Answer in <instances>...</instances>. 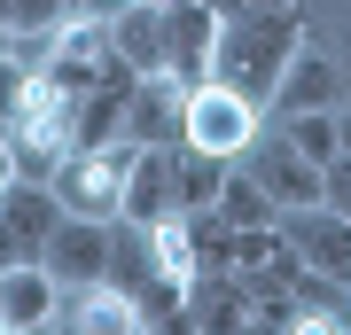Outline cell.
<instances>
[{
    "instance_id": "cell-1",
    "label": "cell",
    "mask_w": 351,
    "mask_h": 335,
    "mask_svg": "<svg viewBox=\"0 0 351 335\" xmlns=\"http://www.w3.org/2000/svg\"><path fill=\"white\" fill-rule=\"evenodd\" d=\"M304 39V8L297 0H265V8H219V47H211V78H226L234 94H250L265 110L274 78L289 71Z\"/></svg>"
},
{
    "instance_id": "cell-2",
    "label": "cell",
    "mask_w": 351,
    "mask_h": 335,
    "mask_svg": "<svg viewBox=\"0 0 351 335\" xmlns=\"http://www.w3.org/2000/svg\"><path fill=\"white\" fill-rule=\"evenodd\" d=\"M133 164H141V140H133V133H117V140H78V149L55 164L47 187H55V203L78 211V219H117Z\"/></svg>"
},
{
    "instance_id": "cell-3",
    "label": "cell",
    "mask_w": 351,
    "mask_h": 335,
    "mask_svg": "<svg viewBox=\"0 0 351 335\" xmlns=\"http://www.w3.org/2000/svg\"><path fill=\"white\" fill-rule=\"evenodd\" d=\"M265 133V110L250 94H234L226 78H203V86H188V101H180V140L188 149H211L226 164H242V149Z\"/></svg>"
},
{
    "instance_id": "cell-4",
    "label": "cell",
    "mask_w": 351,
    "mask_h": 335,
    "mask_svg": "<svg viewBox=\"0 0 351 335\" xmlns=\"http://www.w3.org/2000/svg\"><path fill=\"white\" fill-rule=\"evenodd\" d=\"M343 101V62H336V47L304 24V39H297V55H289V71L274 78V94H265V117H289V110H336Z\"/></svg>"
},
{
    "instance_id": "cell-5",
    "label": "cell",
    "mask_w": 351,
    "mask_h": 335,
    "mask_svg": "<svg viewBox=\"0 0 351 335\" xmlns=\"http://www.w3.org/2000/svg\"><path fill=\"white\" fill-rule=\"evenodd\" d=\"M281 234H289V249H297V265H304V273H320V281L351 288V219L336 211V203L281 211Z\"/></svg>"
},
{
    "instance_id": "cell-6",
    "label": "cell",
    "mask_w": 351,
    "mask_h": 335,
    "mask_svg": "<svg viewBox=\"0 0 351 335\" xmlns=\"http://www.w3.org/2000/svg\"><path fill=\"white\" fill-rule=\"evenodd\" d=\"M242 172H250L265 195H274V211H304V203H320V164L289 149L281 125H265L250 149H242Z\"/></svg>"
},
{
    "instance_id": "cell-7",
    "label": "cell",
    "mask_w": 351,
    "mask_h": 335,
    "mask_svg": "<svg viewBox=\"0 0 351 335\" xmlns=\"http://www.w3.org/2000/svg\"><path fill=\"white\" fill-rule=\"evenodd\" d=\"M211 47H219V8L211 0H164V71L180 86L211 78Z\"/></svg>"
},
{
    "instance_id": "cell-8",
    "label": "cell",
    "mask_w": 351,
    "mask_h": 335,
    "mask_svg": "<svg viewBox=\"0 0 351 335\" xmlns=\"http://www.w3.org/2000/svg\"><path fill=\"white\" fill-rule=\"evenodd\" d=\"M39 265H47L63 288L101 281V273H110V219H78V211H63V219H55V234H47V249H39Z\"/></svg>"
},
{
    "instance_id": "cell-9",
    "label": "cell",
    "mask_w": 351,
    "mask_h": 335,
    "mask_svg": "<svg viewBox=\"0 0 351 335\" xmlns=\"http://www.w3.org/2000/svg\"><path fill=\"white\" fill-rule=\"evenodd\" d=\"M55 327H71V335H141L149 320H141V297H125L117 281H78L55 304Z\"/></svg>"
},
{
    "instance_id": "cell-10",
    "label": "cell",
    "mask_w": 351,
    "mask_h": 335,
    "mask_svg": "<svg viewBox=\"0 0 351 335\" xmlns=\"http://www.w3.org/2000/svg\"><path fill=\"white\" fill-rule=\"evenodd\" d=\"M55 304H63V281H55L39 258H16V265H0V335L55 327Z\"/></svg>"
},
{
    "instance_id": "cell-11",
    "label": "cell",
    "mask_w": 351,
    "mask_h": 335,
    "mask_svg": "<svg viewBox=\"0 0 351 335\" xmlns=\"http://www.w3.org/2000/svg\"><path fill=\"white\" fill-rule=\"evenodd\" d=\"M172 211H180V195H172V149H141L133 179H125V203H117V219L156 226V219H172Z\"/></svg>"
},
{
    "instance_id": "cell-12",
    "label": "cell",
    "mask_w": 351,
    "mask_h": 335,
    "mask_svg": "<svg viewBox=\"0 0 351 335\" xmlns=\"http://www.w3.org/2000/svg\"><path fill=\"white\" fill-rule=\"evenodd\" d=\"M0 219H8V226H16V242L39 258V249H47V234H55V219H63V203H55V187H47V179H16L8 195H0Z\"/></svg>"
},
{
    "instance_id": "cell-13",
    "label": "cell",
    "mask_w": 351,
    "mask_h": 335,
    "mask_svg": "<svg viewBox=\"0 0 351 335\" xmlns=\"http://www.w3.org/2000/svg\"><path fill=\"white\" fill-rule=\"evenodd\" d=\"M226 172H234L226 156L172 140V195H180V211H211V203H219V187H226Z\"/></svg>"
},
{
    "instance_id": "cell-14",
    "label": "cell",
    "mask_w": 351,
    "mask_h": 335,
    "mask_svg": "<svg viewBox=\"0 0 351 335\" xmlns=\"http://www.w3.org/2000/svg\"><path fill=\"white\" fill-rule=\"evenodd\" d=\"M274 125H281V140H289V149H297V156H313V164H328V156L343 149L336 110H289V117H274Z\"/></svg>"
},
{
    "instance_id": "cell-15",
    "label": "cell",
    "mask_w": 351,
    "mask_h": 335,
    "mask_svg": "<svg viewBox=\"0 0 351 335\" xmlns=\"http://www.w3.org/2000/svg\"><path fill=\"white\" fill-rule=\"evenodd\" d=\"M211 211H219L226 226H265V219H281V211H274V195H265V187L242 172V164L226 172V187H219V203H211Z\"/></svg>"
},
{
    "instance_id": "cell-16",
    "label": "cell",
    "mask_w": 351,
    "mask_h": 335,
    "mask_svg": "<svg viewBox=\"0 0 351 335\" xmlns=\"http://www.w3.org/2000/svg\"><path fill=\"white\" fill-rule=\"evenodd\" d=\"M24 78H32V62H24V55H0V125H8L16 94H24Z\"/></svg>"
},
{
    "instance_id": "cell-17",
    "label": "cell",
    "mask_w": 351,
    "mask_h": 335,
    "mask_svg": "<svg viewBox=\"0 0 351 335\" xmlns=\"http://www.w3.org/2000/svg\"><path fill=\"white\" fill-rule=\"evenodd\" d=\"M328 47H336V62H343V101H351V8H343V24L336 32H320Z\"/></svg>"
},
{
    "instance_id": "cell-18",
    "label": "cell",
    "mask_w": 351,
    "mask_h": 335,
    "mask_svg": "<svg viewBox=\"0 0 351 335\" xmlns=\"http://www.w3.org/2000/svg\"><path fill=\"white\" fill-rule=\"evenodd\" d=\"M24 179V164H16V140H8V125H0V195Z\"/></svg>"
},
{
    "instance_id": "cell-19",
    "label": "cell",
    "mask_w": 351,
    "mask_h": 335,
    "mask_svg": "<svg viewBox=\"0 0 351 335\" xmlns=\"http://www.w3.org/2000/svg\"><path fill=\"white\" fill-rule=\"evenodd\" d=\"M16 258H32V249L16 242V226H8V219H0V265H16Z\"/></svg>"
},
{
    "instance_id": "cell-20",
    "label": "cell",
    "mask_w": 351,
    "mask_h": 335,
    "mask_svg": "<svg viewBox=\"0 0 351 335\" xmlns=\"http://www.w3.org/2000/svg\"><path fill=\"white\" fill-rule=\"evenodd\" d=\"M336 133H343V156H351V101H336Z\"/></svg>"
},
{
    "instance_id": "cell-21",
    "label": "cell",
    "mask_w": 351,
    "mask_h": 335,
    "mask_svg": "<svg viewBox=\"0 0 351 335\" xmlns=\"http://www.w3.org/2000/svg\"><path fill=\"white\" fill-rule=\"evenodd\" d=\"M297 8H313V0H297Z\"/></svg>"
},
{
    "instance_id": "cell-22",
    "label": "cell",
    "mask_w": 351,
    "mask_h": 335,
    "mask_svg": "<svg viewBox=\"0 0 351 335\" xmlns=\"http://www.w3.org/2000/svg\"><path fill=\"white\" fill-rule=\"evenodd\" d=\"M71 8H78V0H71Z\"/></svg>"
}]
</instances>
